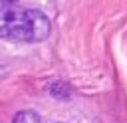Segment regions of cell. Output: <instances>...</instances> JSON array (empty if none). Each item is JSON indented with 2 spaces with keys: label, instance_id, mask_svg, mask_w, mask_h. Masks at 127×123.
<instances>
[{
  "label": "cell",
  "instance_id": "obj_2",
  "mask_svg": "<svg viewBox=\"0 0 127 123\" xmlns=\"http://www.w3.org/2000/svg\"><path fill=\"white\" fill-rule=\"evenodd\" d=\"M12 123H40V115L32 109H24V111H18L14 115Z\"/></svg>",
  "mask_w": 127,
  "mask_h": 123
},
{
  "label": "cell",
  "instance_id": "obj_4",
  "mask_svg": "<svg viewBox=\"0 0 127 123\" xmlns=\"http://www.w3.org/2000/svg\"><path fill=\"white\" fill-rule=\"evenodd\" d=\"M2 2H6V4H14L16 0H2Z\"/></svg>",
  "mask_w": 127,
  "mask_h": 123
},
{
  "label": "cell",
  "instance_id": "obj_3",
  "mask_svg": "<svg viewBox=\"0 0 127 123\" xmlns=\"http://www.w3.org/2000/svg\"><path fill=\"white\" fill-rule=\"evenodd\" d=\"M50 93H52V95H56V97L65 99V97H67V93H69V89H67V85H65L64 81H56L54 85H50Z\"/></svg>",
  "mask_w": 127,
  "mask_h": 123
},
{
  "label": "cell",
  "instance_id": "obj_1",
  "mask_svg": "<svg viewBox=\"0 0 127 123\" xmlns=\"http://www.w3.org/2000/svg\"><path fill=\"white\" fill-rule=\"evenodd\" d=\"M50 20L34 8L6 4L0 8V38L14 42H42L50 36Z\"/></svg>",
  "mask_w": 127,
  "mask_h": 123
}]
</instances>
